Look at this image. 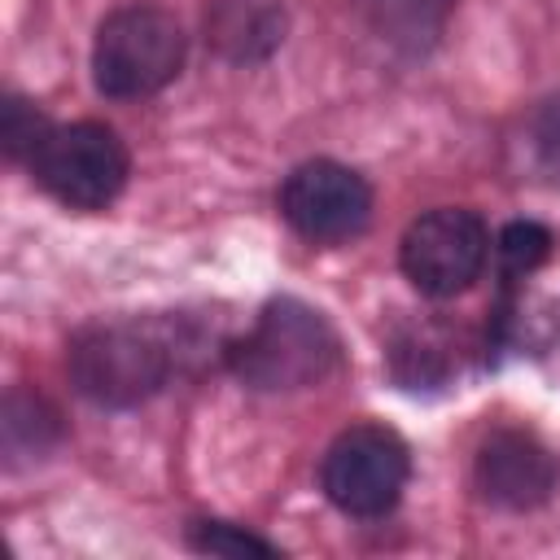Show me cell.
<instances>
[{"label": "cell", "instance_id": "6da1fadb", "mask_svg": "<svg viewBox=\"0 0 560 560\" xmlns=\"http://www.w3.org/2000/svg\"><path fill=\"white\" fill-rule=\"evenodd\" d=\"M337 359H341V341L332 324L298 298L267 302L254 328L232 346V368L254 389L319 385L337 368Z\"/></svg>", "mask_w": 560, "mask_h": 560}, {"label": "cell", "instance_id": "7a4b0ae2", "mask_svg": "<svg viewBox=\"0 0 560 560\" xmlns=\"http://www.w3.org/2000/svg\"><path fill=\"white\" fill-rule=\"evenodd\" d=\"M184 66V31L166 9L127 4L114 9L92 44V83L114 101H140L162 92Z\"/></svg>", "mask_w": 560, "mask_h": 560}, {"label": "cell", "instance_id": "3957f363", "mask_svg": "<svg viewBox=\"0 0 560 560\" xmlns=\"http://www.w3.org/2000/svg\"><path fill=\"white\" fill-rule=\"evenodd\" d=\"M171 376V346L140 324H92L70 341V381L96 407H140Z\"/></svg>", "mask_w": 560, "mask_h": 560}, {"label": "cell", "instance_id": "277c9868", "mask_svg": "<svg viewBox=\"0 0 560 560\" xmlns=\"http://www.w3.org/2000/svg\"><path fill=\"white\" fill-rule=\"evenodd\" d=\"M127 149L101 122L52 127L31 153L35 184L70 210H105L127 184Z\"/></svg>", "mask_w": 560, "mask_h": 560}, {"label": "cell", "instance_id": "5b68a950", "mask_svg": "<svg viewBox=\"0 0 560 560\" xmlns=\"http://www.w3.org/2000/svg\"><path fill=\"white\" fill-rule=\"evenodd\" d=\"M407 472H411V459L394 429L350 424L324 451L319 481H324V494L332 499V508H341L346 516L372 521V516H385L402 499Z\"/></svg>", "mask_w": 560, "mask_h": 560}, {"label": "cell", "instance_id": "8992f818", "mask_svg": "<svg viewBox=\"0 0 560 560\" xmlns=\"http://www.w3.org/2000/svg\"><path fill=\"white\" fill-rule=\"evenodd\" d=\"M486 254H490L486 223L472 210H455V206L420 214L402 232V245H398L402 276L424 298H455V293H464L481 276Z\"/></svg>", "mask_w": 560, "mask_h": 560}, {"label": "cell", "instance_id": "52a82bcc", "mask_svg": "<svg viewBox=\"0 0 560 560\" xmlns=\"http://www.w3.org/2000/svg\"><path fill=\"white\" fill-rule=\"evenodd\" d=\"M280 214L298 236H306L315 245H341L368 228L372 188L359 171L315 158V162H302L289 171V179L280 188Z\"/></svg>", "mask_w": 560, "mask_h": 560}, {"label": "cell", "instance_id": "ba28073f", "mask_svg": "<svg viewBox=\"0 0 560 560\" xmlns=\"http://www.w3.org/2000/svg\"><path fill=\"white\" fill-rule=\"evenodd\" d=\"M560 481V464L556 455L521 429H499L481 442L477 451V490L508 512H525L551 499Z\"/></svg>", "mask_w": 560, "mask_h": 560}, {"label": "cell", "instance_id": "9c48e42d", "mask_svg": "<svg viewBox=\"0 0 560 560\" xmlns=\"http://www.w3.org/2000/svg\"><path fill=\"white\" fill-rule=\"evenodd\" d=\"M206 39L228 61H262L284 39L280 0H214L206 13Z\"/></svg>", "mask_w": 560, "mask_h": 560}, {"label": "cell", "instance_id": "30bf717a", "mask_svg": "<svg viewBox=\"0 0 560 560\" xmlns=\"http://www.w3.org/2000/svg\"><path fill=\"white\" fill-rule=\"evenodd\" d=\"M61 424H57V411L35 394H9L4 402V451L9 459H22V455H44L52 442H57Z\"/></svg>", "mask_w": 560, "mask_h": 560}, {"label": "cell", "instance_id": "8fae6325", "mask_svg": "<svg viewBox=\"0 0 560 560\" xmlns=\"http://www.w3.org/2000/svg\"><path fill=\"white\" fill-rule=\"evenodd\" d=\"M551 254V232L542 223H508L503 236H499V258H503V271L508 276H525L534 271L542 258Z\"/></svg>", "mask_w": 560, "mask_h": 560}, {"label": "cell", "instance_id": "7c38bea8", "mask_svg": "<svg viewBox=\"0 0 560 560\" xmlns=\"http://www.w3.org/2000/svg\"><path fill=\"white\" fill-rule=\"evenodd\" d=\"M52 131V122L31 105V101H4V118H0V140L9 149V158H26L39 149V140Z\"/></svg>", "mask_w": 560, "mask_h": 560}, {"label": "cell", "instance_id": "4fadbf2b", "mask_svg": "<svg viewBox=\"0 0 560 560\" xmlns=\"http://www.w3.org/2000/svg\"><path fill=\"white\" fill-rule=\"evenodd\" d=\"M192 547L210 551V556H276V547L267 538L236 529V525H223V521H201L192 529Z\"/></svg>", "mask_w": 560, "mask_h": 560}, {"label": "cell", "instance_id": "5bb4252c", "mask_svg": "<svg viewBox=\"0 0 560 560\" xmlns=\"http://www.w3.org/2000/svg\"><path fill=\"white\" fill-rule=\"evenodd\" d=\"M529 144L538 166L551 175V184H560V101H547L534 122H529Z\"/></svg>", "mask_w": 560, "mask_h": 560}]
</instances>
